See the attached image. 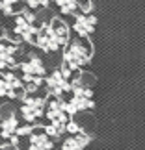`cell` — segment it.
Instances as JSON below:
<instances>
[{"mask_svg": "<svg viewBox=\"0 0 145 150\" xmlns=\"http://www.w3.org/2000/svg\"><path fill=\"white\" fill-rule=\"evenodd\" d=\"M69 26L61 19H52L49 24L39 26L36 33L34 45L39 47L43 52H56L61 47H65L69 41Z\"/></svg>", "mask_w": 145, "mask_h": 150, "instance_id": "obj_1", "label": "cell"}, {"mask_svg": "<svg viewBox=\"0 0 145 150\" xmlns=\"http://www.w3.org/2000/svg\"><path fill=\"white\" fill-rule=\"evenodd\" d=\"M93 56V47H91L88 37H80L65 45V52H63V71L69 72H76L80 69H84L91 61Z\"/></svg>", "mask_w": 145, "mask_h": 150, "instance_id": "obj_2", "label": "cell"}, {"mask_svg": "<svg viewBox=\"0 0 145 150\" xmlns=\"http://www.w3.org/2000/svg\"><path fill=\"white\" fill-rule=\"evenodd\" d=\"M45 117L49 119V124L43 130L52 139H58V137H61L65 134V124L69 120V115L65 111V104H63L61 98L52 96V100L45 106Z\"/></svg>", "mask_w": 145, "mask_h": 150, "instance_id": "obj_3", "label": "cell"}, {"mask_svg": "<svg viewBox=\"0 0 145 150\" xmlns=\"http://www.w3.org/2000/svg\"><path fill=\"white\" fill-rule=\"evenodd\" d=\"M21 71H22V83H24V93H36L37 87L43 82L45 76V63L39 56L30 54L24 61L21 63Z\"/></svg>", "mask_w": 145, "mask_h": 150, "instance_id": "obj_4", "label": "cell"}, {"mask_svg": "<svg viewBox=\"0 0 145 150\" xmlns=\"http://www.w3.org/2000/svg\"><path fill=\"white\" fill-rule=\"evenodd\" d=\"M37 19L32 11H21L15 19V35L24 43H34L36 39V33H37Z\"/></svg>", "mask_w": 145, "mask_h": 150, "instance_id": "obj_5", "label": "cell"}, {"mask_svg": "<svg viewBox=\"0 0 145 150\" xmlns=\"http://www.w3.org/2000/svg\"><path fill=\"white\" fill-rule=\"evenodd\" d=\"M45 85H47V91L52 96L61 98V96L65 93H69V89H71V72L63 71V69H58V71L50 72L47 76Z\"/></svg>", "mask_w": 145, "mask_h": 150, "instance_id": "obj_6", "label": "cell"}, {"mask_svg": "<svg viewBox=\"0 0 145 150\" xmlns=\"http://www.w3.org/2000/svg\"><path fill=\"white\" fill-rule=\"evenodd\" d=\"M45 106L47 102L41 96H36V95H28V96H22V104H21V115L26 122H36L45 115Z\"/></svg>", "mask_w": 145, "mask_h": 150, "instance_id": "obj_7", "label": "cell"}, {"mask_svg": "<svg viewBox=\"0 0 145 150\" xmlns=\"http://www.w3.org/2000/svg\"><path fill=\"white\" fill-rule=\"evenodd\" d=\"M24 95V83L15 72H4L0 76V96L2 98H21Z\"/></svg>", "mask_w": 145, "mask_h": 150, "instance_id": "obj_8", "label": "cell"}, {"mask_svg": "<svg viewBox=\"0 0 145 150\" xmlns=\"http://www.w3.org/2000/svg\"><path fill=\"white\" fill-rule=\"evenodd\" d=\"M19 45L9 41L6 37H0V71H9L17 65V56H19Z\"/></svg>", "mask_w": 145, "mask_h": 150, "instance_id": "obj_9", "label": "cell"}, {"mask_svg": "<svg viewBox=\"0 0 145 150\" xmlns=\"http://www.w3.org/2000/svg\"><path fill=\"white\" fill-rule=\"evenodd\" d=\"M74 32L78 33L80 37H89L91 33L95 32L97 28V17L89 11H82V13H76V19H74Z\"/></svg>", "mask_w": 145, "mask_h": 150, "instance_id": "obj_10", "label": "cell"}, {"mask_svg": "<svg viewBox=\"0 0 145 150\" xmlns=\"http://www.w3.org/2000/svg\"><path fill=\"white\" fill-rule=\"evenodd\" d=\"M17 130H19V120H17L15 115L6 117L2 122H0V143H2V145L17 143V141H19Z\"/></svg>", "mask_w": 145, "mask_h": 150, "instance_id": "obj_11", "label": "cell"}, {"mask_svg": "<svg viewBox=\"0 0 145 150\" xmlns=\"http://www.w3.org/2000/svg\"><path fill=\"white\" fill-rule=\"evenodd\" d=\"M65 104V111L69 117H74L76 113H82V111H89V109L95 108V102L93 98H86V96H76L73 95L69 100H63Z\"/></svg>", "mask_w": 145, "mask_h": 150, "instance_id": "obj_12", "label": "cell"}, {"mask_svg": "<svg viewBox=\"0 0 145 150\" xmlns=\"http://www.w3.org/2000/svg\"><path fill=\"white\" fill-rule=\"evenodd\" d=\"M54 148V139L41 130H32L30 139H28V150H52Z\"/></svg>", "mask_w": 145, "mask_h": 150, "instance_id": "obj_13", "label": "cell"}, {"mask_svg": "<svg viewBox=\"0 0 145 150\" xmlns=\"http://www.w3.org/2000/svg\"><path fill=\"white\" fill-rule=\"evenodd\" d=\"M91 143V135L86 130L76 132V134H69V137H65L61 143V150H86Z\"/></svg>", "mask_w": 145, "mask_h": 150, "instance_id": "obj_14", "label": "cell"}, {"mask_svg": "<svg viewBox=\"0 0 145 150\" xmlns=\"http://www.w3.org/2000/svg\"><path fill=\"white\" fill-rule=\"evenodd\" d=\"M58 9L63 15H76L82 11H89L91 0H54Z\"/></svg>", "mask_w": 145, "mask_h": 150, "instance_id": "obj_15", "label": "cell"}, {"mask_svg": "<svg viewBox=\"0 0 145 150\" xmlns=\"http://www.w3.org/2000/svg\"><path fill=\"white\" fill-rule=\"evenodd\" d=\"M19 4V0H0V13L4 15H11Z\"/></svg>", "mask_w": 145, "mask_h": 150, "instance_id": "obj_16", "label": "cell"}, {"mask_svg": "<svg viewBox=\"0 0 145 150\" xmlns=\"http://www.w3.org/2000/svg\"><path fill=\"white\" fill-rule=\"evenodd\" d=\"M24 2L30 9H39V8H47L50 4V0H24Z\"/></svg>", "mask_w": 145, "mask_h": 150, "instance_id": "obj_17", "label": "cell"}, {"mask_svg": "<svg viewBox=\"0 0 145 150\" xmlns=\"http://www.w3.org/2000/svg\"><path fill=\"white\" fill-rule=\"evenodd\" d=\"M2 146H4L2 150H21L17 146V143H8V145H2Z\"/></svg>", "mask_w": 145, "mask_h": 150, "instance_id": "obj_18", "label": "cell"}]
</instances>
